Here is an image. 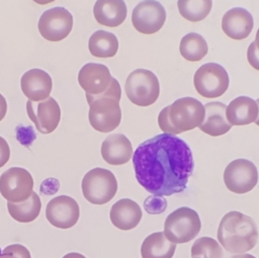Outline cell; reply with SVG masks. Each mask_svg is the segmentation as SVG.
Instances as JSON below:
<instances>
[{"instance_id": "cell-1", "label": "cell", "mask_w": 259, "mask_h": 258, "mask_svg": "<svg viewBox=\"0 0 259 258\" xmlns=\"http://www.w3.org/2000/svg\"><path fill=\"white\" fill-rule=\"evenodd\" d=\"M133 165L138 182L158 196L184 191L194 169L192 152L186 142L165 133L140 144L134 152Z\"/></svg>"}, {"instance_id": "cell-2", "label": "cell", "mask_w": 259, "mask_h": 258, "mask_svg": "<svg viewBox=\"0 0 259 258\" xmlns=\"http://www.w3.org/2000/svg\"><path fill=\"white\" fill-rule=\"evenodd\" d=\"M258 228L254 220L236 210L227 212L218 229V241L233 254H243L252 250L258 241Z\"/></svg>"}, {"instance_id": "cell-3", "label": "cell", "mask_w": 259, "mask_h": 258, "mask_svg": "<svg viewBox=\"0 0 259 258\" xmlns=\"http://www.w3.org/2000/svg\"><path fill=\"white\" fill-rule=\"evenodd\" d=\"M204 114V105L199 100L182 97L160 111L158 124L165 134L177 135L199 126Z\"/></svg>"}, {"instance_id": "cell-4", "label": "cell", "mask_w": 259, "mask_h": 258, "mask_svg": "<svg viewBox=\"0 0 259 258\" xmlns=\"http://www.w3.org/2000/svg\"><path fill=\"white\" fill-rule=\"evenodd\" d=\"M120 96V85L115 78L103 94L95 97L86 96L89 104L88 118L94 130L100 133H110L119 125L121 120Z\"/></svg>"}, {"instance_id": "cell-5", "label": "cell", "mask_w": 259, "mask_h": 258, "mask_svg": "<svg viewBox=\"0 0 259 258\" xmlns=\"http://www.w3.org/2000/svg\"><path fill=\"white\" fill-rule=\"evenodd\" d=\"M201 229L198 213L187 206L172 211L165 220L164 235L174 244L187 243L194 239Z\"/></svg>"}, {"instance_id": "cell-6", "label": "cell", "mask_w": 259, "mask_h": 258, "mask_svg": "<svg viewBox=\"0 0 259 258\" xmlns=\"http://www.w3.org/2000/svg\"><path fill=\"white\" fill-rule=\"evenodd\" d=\"M117 191V181L113 173L104 168H93L82 180L84 197L93 204H104L110 201Z\"/></svg>"}, {"instance_id": "cell-7", "label": "cell", "mask_w": 259, "mask_h": 258, "mask_svg": "<svg viewBox=\"0 0 259 258\" xmlns=\"http://www.w3.org/2000/svg\"><path fill=\"white\" fill-rule=\"evenodd\" d=\"M124 89L127 98L138 106H149L156 102L160 94L157 76L146 69H137L126 78Z\"/></svg>"}, {"instance_id": "cell-8", "label": "cell", "mask_w": 259, "mask_h": 258, "mask_svg": "<svg viewBox=\"0 0 259 258\" xmlns=\"http://www.w3.org/2000/svg\"><path fill=\"white\" fill-rule=\"evenodd\" d=\"M193 83L198 94L206 98H215L227 91L230 80L223 66L217 63H206L195 72Z\"/></svg>"}, {"instance_id": "cell-9", "label": "cell", "mask_w": 259, "mask_h": 258, "mask_svg": "<svg viewBox=\"0 0 259 258\" xmlns=\"http://www.w3.org/2000/svg\"><path fill=\"white\" fill-rule=\"evenodd\" d=\"M33 179L24 168L11 167L0 176V193L9 202L26 200L33 191Z\"/></svg>"}, {"instance_id": "cell-10", "label": "cell", "mask_w": 259, "mask_h": 258, "mask_svg": "<svg viewBox=\"0 0 259 258\" xmlns=\"http://www.w3.org/2000/svg\"><path fill=\"white\" fill-rule=\"evenodd\" d=\"M224 182L227 188L238 194L251 191L258 182L255 164L247 159H236L225 169Z\"/></svg>"}, {"instance_id": "cell-11", "label": "cell", "mask_w": 259, "mask_h": 258, "mask_svg": "<svg viewBox=\"0 0 259 258\" xmlns=\"http://www.w3.org/2000/svg\"><path fill=\"white\" fill-rule=\"evenodd\" d=\"M37 27L44 38L50 41H60L71 32L73 16L64 7H54L41 14Z\"/></svg>"}, {"instance_id": "cell-12", "label": "cell", "mask_w": 259, "mask_h": 258, "mask_svg": "<svg viewBox=\"0 0 259 258\" xmlns=\"http://www.w3.org/2000/svg\"><path fill=\"white\" fill-rule=\"evenodd\" d=\"M166 20L164 6L156 0H144L132 12V23L141 33L153 34L161 29Z\"/></svg>"}, {"instance_id": "cell-13", "label": "cell", "mask_w": 259, "mask_h": 258, "mask_svg": "<svg viewBox=\"0 0 259 258\" xmlns=\"http://www.w3.org/2000/svg\"><path fill=\"white\" fill-rule=\"evenodd\" d=\"M26 112L36 130L41 134L53 133L61 119V108L53 97H48L41 101L26 102Z\"/></svg>"}, {"instance_id": "cell-14", "label": "cell", "mask_w": 259, "mask_h": 258, "mask_svg": "<svg viewBox=\"0 0 259 258\" xmlns=\"http://www.w3.org/2000/svg\"><path fill=\"white\" fill-rule=\"evenodd\" d=\"M113 80L109 69L105 65L97 63L85 64L78 74V82L86 96L89 97H95L106 92Z\"/></svg>"}, {"instance_id": "cell-15", "label": "cell", "mask_w": 259, "mask_h": 258, "mask_svg": "<svg viewBox=\"0 0 259 258\" xmlns=\"http://www.w3.org/2000/svg\"><path fill=\"white\" fill-rule=\"evenodd\" d=\"M80 208L77 201L68 195H59L51 199L46 207L47 220L52 226L69 229L79 220Z\"/></svg>"}, {"instance_id": "cell-16", "label": "cell", "mask_w": 259, "mask_h": 258, "mask_svg": "<svg viewBox=\"0 0 259 258\" xmlns=\"http://www.w3.org/2000/svg\"><path fill=\"white\" fill-rule=\"evenodd\" d=\"M20 86L23 94L29 100L37 102L50 97L53 82L51 76L46 71L31 69L22 75Z\"/></svg>"}, {"instance_id": "cell-17", "label": "cell", "mask_w": 259, "mask_h": 258, "mask_svg": "<svg viewBox=\"0 0 259 258\" xmlns=\"http://www.w3.org/2000/svg\"><path fill=\"white\" fill-rule=\"evenodd\" d=\"M254 20L245 8L235 7L228 10L222 19L223 31L233 39H244L252 31Z\"/></svg>"}, {"instance_id": "cell-18", "label": "cell", "mask_w": 259, "mask_h": 258, "mask_svg": "<svg viewBox=\"0 0 259 258\" xmlns=\"http://www.w3.org/2000/svg\"><path fill=\"white\" fill-rule=\"evenodd\" d=\"M101 156L110 165H122L133 157L130 140L122 134L109 135L101 145Z\"/></svg>"}, {"instance_id": "cell-19", "label": "cell", "mask_w": 259, "mask_h": 258, "mask_svg": "<svg viewBox=\"0 0 259 258\" xmlns=\"http://www.w3.org/2000/svg\"><path fill=\"white\" fill-rule=\"evenodd\" d=\"M109 218L114 227L122 231H128L136 228L141 222L142 209L136 201L130 198H121L111 206Z\"/></svg>"}, {"instance_id": "cell-20", "label": "cell", "mask_w": 259, "mask_h": 258, "mask_svg": "<svg viewBox=\"0 0 259 258\" xmlns=\"http://www.w3.org/2000/svg\"><path fill=\"white\" fill-rule=\"evenodd\" d=\"M257 102L248 96L233 99L226 108L228 122L233 125H246L254 122L258 116Z\"/></svg>"}, {"instance_id": "cell-21", "label": "cell", "mask_w": 259, "mask_h": 258, "mask_svg": "<svg viewBox=\"0 0 259 258\" xmlns=\"http://www.w3.org/2000/svg\"><path fill=\"white\" fill-rule=\"evenodd\" d=\"M227 105L220 101L208 102L204 105L205 114L203 121L198 126L201 132L218 137L228 133L232 125L228 122L226 117Z\"/></svg>"}, {"instance_id": "cell-22", "label": "cell", "mask_w": 259, "mask_h": 258, "mask_svg": "<svg viewBox=\"0 0 259 258\" xmlns=\"http://www.w3.org/2000/svg\"><path fill=\"white\" fill-rule=\"evenodd\" d=\"M127 9L123 0H97L93 7L96 21L104 26L116 27L126 17Z\"/></svg>"}, {"instance_id": "cell-23", "label": "cell", "mask_w": 259, "mask_h": 258, "mask_svg": "<svg viewBox=\"0 0 259 258\" xmlns=\"http://www.w3.org/2000/svg\"><path fill=\"white\" fill-rule=\"evenodd\" d=\"M176 244L170 242L163 232L149 235L141 246L142 258H172Z\"/></svg>"}, {"instance_id": "cell-24", "label": "cell", "mask_w": 259, "mask_h": 258, "mask_svg": "<svg viewBox=\"0 0 259 258\" xmlns=\"http://www.w3.org/2000/svg\"><path fill=\"white\" fill-rule=\"evenodd\" d=\"M88 49L94 57L111 58L117 53L118 40L112 32L100 29L93 32L90 36Z\"/></svg>"}, {"instance_id": "cell-25", "label": "cell", "mask_w": 259, "mask_h": 258, "mask_svg": "<svg viewBox=\"0 0 259 258\" xmlns=\"http://www.w3.org/2000/svg\"><path fill=\"white\" fill-rule=\"evenodd\" d=\"M7 208L13 220L19 223H30L38 217L41 208V202L37 193L32 191L30 196L24 201H7Z\"/></svg>"}, {"instance_id": "cell-26", "label": "cell", "mask_w": 259, "mask_h": 258, "mask_svg": "<svg viewBox=\"0 0 259 258\" xmlns=\"http://www.w3.org/2000/svg\"><path fill=\"white\" fill-rule=\"evenodd\" d=\"M181 56L190 62H198L207 54L208 48L205 39L196 32L185 34L179 46Z\"/></svg>"}, {"instance_id": "cell-27", "label": "cell", "mask_w": 259, "mask_h": 258, "mask_svg": "<svg viewBox=\"0 0 259 258\" xmlns=\"http://www.w3.org/2000/svg\"><path fill=\"white\" fill-rule=\"evenodd\" d=\"M180 15L192 22L204 19L211 10V0H178Z\"/></svg>"}, {"instance_id": "cell-28", "label": "cell", "mask_w": 259, "mask_h": 258, "mask_svg": "<svg viewBox=\"0 0 259 258\" xmlns=\"http://www.w3.org/2000/svg\"><path fill=\"white\" fill-rule=\"evenodd\" d=\"M192 258H223V249L210 237L198 238L191 247Z\"/></svg>"}, {"instance_id": "cell-29", "label": "cell", "mask_w": 259, "mask_h": 258, "mask_svg": "<svg viewBox=\"0 0 259 258\" xmlns=\"http://www.w3.org/2000/svg\"><path fill=\"white\" fill-rule=\"evenodd\" d=\"M144 207L148 213L159 214L165 211L167 207V201L163 196L150 195L144 201Z\"/></svg>"}, {"instance_id": "cell-30", "label": "cell", "mask_w": 259, "mask_h": 258, "mask_svg": "<svg viewBox=\"0 0 259 258\" xmlns=\"http://www.w3.org/2000/svg\"><path fill=\"white\" fill-rule=\"evenodd\" d=\"M0 258H31V256L28 249L23 245L12 244L1 251Z\"/></svg>"}, {"instance_id": "cell-31", "label": "cell", "mask_w": 259, "mask_h": 258, "mask_svg": "<svg viewBox=\"0 0 259 258\" xmlns=\"http://www.w3.org/2000/svg\"><path fill=\"white\" fill-rule=\"evenodd\" d=\"M247 59L249 64L256 70L259 71V50L257 49L254 41H252L247 51Z\"/></svg>"}, {"instance_id": "cell-32", "label": "cell", "mask_w": 259, "mask_h": 258, "mask_svg": "<svg viewBox=\"0 0 259 258\" xmlns=\"http://www.w3.org/2000/svg\"><path fill=\"white\" fill-rule=\"evenodd\" d=\"M10 158V149L8 143L0 137V168L3 167Z\"/></svg>"}, {"instance_id": "cell-33", "label": "cell", "mask_w": 259, "mask_h": 258, "mask_svg": "<svg viewBox=\"0 0 259 258\" xmlns=\"http://www.w3.org/2000/svg\"><path fill=\"white\" fill-rule=\"evenodd\" d=\"M6 112H7L6 99L2 94H0V121L4 118V116L6 115Z\"/></svg>"}, {"instance_id": "cell-34", "label": "cell", "mask_w": 259, "mask_h": 258, "mask_svg": "<svg viewBox=\"0 0 259 258\" xmlns=\"http://www.w3.org/2000/svg\"><path fill=\"white\" fill-rule=\"evenodd\" d=\"M63 258H86L84 255L80 254V253H76V252H72V253H68L66 254Z\"/></svg>"}, {"instance_id": "cell-35", "label": "cell", "mask_w": 259, "mask_h": 258, "mask_svg": "<svg viewBox=\"0 0 259 258\" xmlns=\"http://www.w3.org/2000/svg\"><path fill=\"white\" fill-rule=\"evenodd\" d=\"M231 258H256V257H254L251 254H238V255H235Z\"/></svg>"}, {"instance_id": "cell-36", "label": "cell", "mask_w": 259, "mask_h": 258, "mask_svg": "<svg viewBox=\"0 0 259 258\" xmlns=\"http://www.w3.org/2000/svg\"><path fill=\"white\" fill-rule=\"evenodd\" d=\"M32 1H34L35 3L40 4V5H46V4H49V3L54 2L55 0H32Z\"/></svg>"}, {"instance_id": "cell-37", "label": "cell", "mask_w": 259, "mask_h": 258, "mask_svg": "<svg viewBox=\"0 0 259 258\" xmlns=\"http://www.w3.org/2000/svg\"><path fill=\"white\" fill-rule=\"evenodd\" d=\"M254 42H255V45H256L257 49L259 50V28H258V30H257V32H256V37H255Z\"/></svg>"}, {"instance_id": "cell-38", "label": "cell", "mask_w": 259, "mask_h": 258, "mask_svg": "<svg viewBox=\"0 0 259 258\" xmlns=\"http://www.w3.org/2000/svg\"><path fill=\"white\" fill-rule=\"evenodd\" d=\"M256 102H257V105H258V110H259V98L257 99V101H256ZM255 123H256V124L259 126V111H258V116H257V119L255 120Z\"/></svg>"}, {"instance_id": "cell-39", "label": "cell", "mask_w": 259, "mask_h": 258, "mask_svg": "<svg viewBox=\"0 0 259 258\" xmlns=\"http://www.w3.org/2000/svg\"><path fill=\"white\" fill-rule=\"evenodd\" d=\"M1 251H2V250H1V248H0V253H1Z\"/></svg>"}]
</instances>
